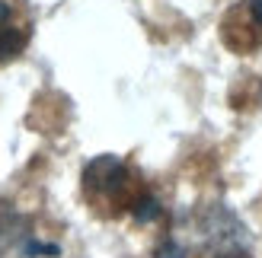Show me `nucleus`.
Listing matches in <instances>:
<instances>
[{
    "label": "nucleus",
    "instance_id": "f257e3e1",
    "mask_svg": "<svg viewBox=\"0 0 262 258\" xmlns=\"http://www.w3.org/2000/svg\"><path fill=\"white\" fill-rule=\"evenodd\" d=\"M83 185L93 198H106L112 204H135L131 201V175L119 157H99L86 166Z\"/></svg>",
    "mask_w": 262,
    "mask_h": 258
},
{
    "label": "nucleus",
    "instance_id": "f03ea898",
    "mask_svg": "<svg viewBox=\"0 0 262 258\" xmlns=\"http://www.w3.org/2000/svg\"><path fill=\"white\" fill-rule=\"evenodd\" d=\"M131 211H135V217H138L141 223H150V220L160 217V204H157L150 195H144V198H138L135 204H131Z\"/></svg>",
    "mask_w": 262,
    "mask_h": 258
},
{
    "label": "nucleus",
    "instance_id": "7ed1b4c3",
    "mask_svg": "<svg viewBox=\"0 0 262 258\" xmlns=\"http://www.w3.org/2000/svg\"><path fill=\"white\" fill-rule=\"evenodd\" d=\"M157 258H186V249L179 246V242H173V239H166L160 249H157Z\"/></svg>",
    "mask_w": 262,
    "mask_h": 258
},
{
    "label": "nucleus",
    "instance_id": "20e7f679",
    "mask_svg": "<svg viewBox=\"0 0 262 258\" xmlns=\"http://www.w3.org/2000/svg\"><path fill=\"white\" fill-rule=\"evenodd\" d=\"M250 10H253V16L262 22V0H250Z\"/></svg>",
    "mask_w": 262,
    "mask_h": 258
},
{
    "label": "nucleus",
    "instance_id": "39448f33",
    "mask_svg": "<svg viewBox=\"0 0 262 258\" xmlns=\"http://www.w3.org/2000/svg\"><path fill=\"white\" fill-rule=\"evenodd\" d=\"M0 22H10V7L0 0Z\"/></svg>",
    "mask_w": 262,
    "mask_h": 258
},
{
    "label": "nucleus",
    "instance_id": "423d86ee",
    "mask_svg": "<svg viewBox=\"0 0 262 258\" xmlns=\"http://www.w3.org/2000/svg\"><path fill=\"white\" fill-rule=\"evenodd\" d=\"M217 258H253L250 252H224V255H217Z\"/></svg>",
    "mask_w": 262,
    "mask_h": 258
}]
</instances>
